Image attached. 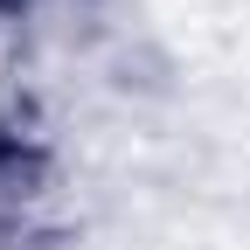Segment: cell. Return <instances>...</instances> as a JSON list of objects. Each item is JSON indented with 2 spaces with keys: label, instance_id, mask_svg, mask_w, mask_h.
I'll use <instances>...</instances> for the list:
<instances>
[{
  "label": "cell",
  "instance_id": "cell-1",
  "mask_svg": "<svg viewBox=\"0 0 250 250\" xmlns=\"http://www.w3.org/2000/svg\"><path fill=\"white\" fill-rule=\"evenodd\" d=\"M56 208V167L42 146L0 139V250H21L28 236L49 229Z\"/></svg>",
  "mask_w": 250,
  "mask_h": 250
}]
</instances>
